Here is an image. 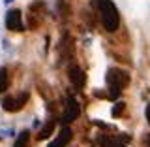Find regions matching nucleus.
Instances as JSON below:
<instances>
[{
  "label": "nucleus",
  "instance_id": "f257e3e1",
  "mask_svg": "<svg viewBox=\"0 0 150 147\" xmlns=\"http://www.w3.org/2000/svg\"><path fill=\"white\" fill-rule=\"evenodd\" d=\"M96 6L100 9L103 28L107 32H115L120 27V15H118L116 6L112 4V0H96Z\"/></svg>",
  "mask_w": 150,
  "mask_h": 147
},
{
  "label": "nucleus",
  "instance_id": "f03ea898",
  "mask_svg": "<svg viewBox=\"0 0 150 147\" xmlns=\"http://www.w3.org/2000/svg\"><path fill=\"white\" fill-rule=\"evenodd\" d=\"M129 83V74L124 72V70H118V68H112L107 72V85H109V93H111V98L120 96L122 89Z\"/></svg>",
  "mask_w": 150,
  "mask_h": 147
},
{
  "label": "nucleus",
  "instance_id": "7ed1b4c3",
  "mask_svg": "<svg viewBox=\"0 0 150 147\" xmlns=\"http://www.w3.org/2000/svg\"><path fill=\"white\" fill-rule=\"evenodd\" d=\"M79 113H81V108H79L77 100H75L73 96H68V100H66V108H64V111H62L60 121H62L64 125H69V123H73L79 117Z\"/></svg>",
  "mask_w": 150,
  "mask_h": 147
},
{
  "label": "nucleus",
  "instance_id": "20e7f679",
  "mask_svg": "<svg viewBox=\"0 0 150 147\" xmlns=\"http://www.w3.org/2000/svg\"><path fill=\"white\" fill-rule=\"evenodd\" d=\"M28 100V94L26 93H21L17 94V96H9V98H4L2 100V108L6 111H19L23 106H25V102Z\"/></svg>",
  "mask_w": 150,
  "mask_h": 147
},
{
  "label": "nucleus",
  "instance_id": "39448f33",
  "mask_svg": "<svg viewBox=\"0 0 150 147\" xmlns=\"http://www.w3.org/2000/svg\"><path fill=\"white\" fill-rule=\"evenodd\" d=\"M6 27L8 30H13V32L23 30V15L19 9H9L6 13Z\"/></svg>",
  "mask_w": 150,
  "mask_h": 147
},
{
  "label": "nucleus",
  "instance_id": "423d86ee",
  "mask_svg": "<svg viewBox=\"0 0 150 147\" xmlns=\"http://www.w3.org/2000/svg\"><path fill=\"white\" fill-rule=\"evenodd\" d=\"M68 77H69V81L73 83L75 89H83L84 87L86 77H84V72L79 68V66H69L68 68Z\"/></svg>",
  "mask_w": 150,
  "mask_h": 147
},
{
  "label": "nucleus",
  "instance_id": "0eeeda50",
  "mask_svg": "<svg viewBox=\"0 0 150 147\" xmlns=\"http://www.w3.org/2000/svg\"><path fill=\"white\" fill-rule=\"evenodd\" d=\"M71 138H73L71 128H69V126H64V128L58 132V136L49 143V147H66L69 141H71Z\"/></svg>",
  "mask_w": 150,
  "mask_h": 147
},
{
  "label": "nucleus",
  "instance_id": "6e6552de",
  "mask_svg": "<svg viewBox=\"0 0 150 147\" xmlns=\"http://www.w3.org/2000/svg\"><path fill=\"white\" fill-rule=\"evenodd\" d=\"M53 130H54V121H49V123H47V125L43 126V128L40 130L38 138H40V140H47L51 134H53Z\"/></svg>",
  "mask_w": 150,
  "mask_h": 147
},
{
  "label": "nucleus",
  "instance_id": "1a4fd4ad",
  "mask_svg": "<svg viewBox=\"0 0 150 147\" xmlns=\"http://www.w3.org/2000/svg\"><path fill=\"white\" fill-rule=\"evenodd\" d=\"M8 83H9V77H8V70L4 66H0V93H4L8 89Z\"/></svg>",
  "mask_w": 150,
  "mask_h": 147
},
{
  "label": "nucleus",
  "instance_id": "9d476101",
  "mask_svg": "<svg viewBox=\"0 0 150 147\" xmlns=\"http://www.w3.org/2000/svg\"><path fill=\"white\" fill-rule=\"evenodd\" d=\"M100 143L103 145V147H126L122 141H118V140H115V138H100Z\"/></svg>",
  "mask_w": 150,
  "mask_h": 147
},
{
  "label": "nucleus",
  "instance_id": "9b49d317",
  "mask_svg": "<svg viewBox=\"0 0 150 147\" xmlns=\"http://www.w3.org/2000/svg\"><path fill=\"white\" fill-rule=\"evenodd\" d=\"M28 138H30V132H28V130L21 132V134L17 136L15 145H13V147H26V145H28Z\"/></svg>",
  "mask_w": 150,
  "mask_h": 147
},
{
  "label": "nucleus",
  "instance_id": "f8f14e48",
  "mask_svg": "<svg viewBox=\"0 0 150 147\" xmlns=\"http://www.w3.org/2000/svg\"><path fill=\"white\" fill-rule=\"evenodd\" d=\"M124 106H126V104H124V102H118V104H116V106H115V108H112V115H115V117H118V115H120V113H122V111H124Z\"/></svg>",
  "mask_w": 150,
  "mask_h": 147
},
{
  "label": "nucleus",
  "instance_id": "ddd939ff",
  "mask_svg": "<svg viewBox=\"0 0 150 147\" xmlns=\"http://www.w3.org/2000/svg\"><path fill=\"white\" fill-rule=\"evenodd\" d=\"M144 113H146V119H148V125H150V104L146 106V111H144Z\"/></svg>",
  "mask_w": 150,
  "mask_h": 147
},
{
  "label": "nucleus",
  "instance_id": "4468645a",
  "mask_svg": "<svg viewBox=\"0 0 150 147\" xmlns=\"http://www.w3.org/2000/svg\"><path fill=\"white\" fill-rule=\"evenodd\" d=\"M146 145H148V147H150V134H148V136H146Z\"/></svg>",
  "mask_w": 150,
  "mask_h": 147
},
{
  "label": "nucleus",
  "instance_id": "2eb2a0df",
  "mask_svg": "<svg viewBox=\"0 0 150 147\" xmlns=\"http://www.w3.org/2000/svg\"><path fill=\"white\" fill-rule=\"evenodd\" d=\"M9 2H13V0H4V4H9Z\"/></svg>",
  "mask_w": 150,
  "mask_h": 147
}]
</instances>
